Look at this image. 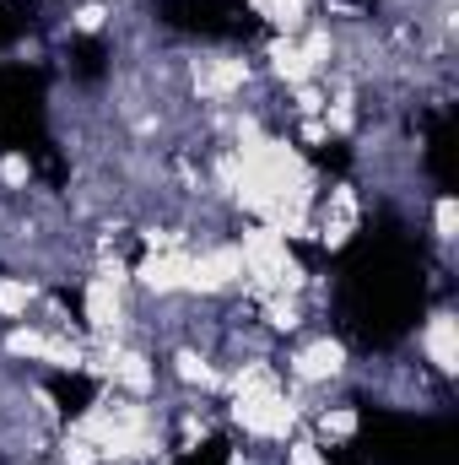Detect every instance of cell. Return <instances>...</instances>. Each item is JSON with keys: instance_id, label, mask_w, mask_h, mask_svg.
<instances>
[{"instance_id": "obj_1", "label": "cell", "mask_w": 459, "mask_h": 465, "mask_svg": "<svg viewBox=\"0 0 459 465\" xmlns=\"http://www.w3.org/2000/svg\"><path fill=\"white\" fill-rule=\"evenodd\" d=\"M232 428L243 433V439H254V444H287V439H298V428H303V406H298V395H287V384H265V390H238L228 406Z\"/></svg>"}, {"instance_id": "obj_2", "label": "cell", "mask_w": 459, "mask_h": 465, "mask_svg": "<svg viewBox=\"0 0 459 465\" xmlns=\"http://www.w3.org/2000/svg\"><path fill=\"white\" fill-rule=\"evenodd\" d=\"M243 287V254L232 238H211L195 243L190 254V298H228Z\"/></svg>"}, {"instance_id": "obj_3", "label": "cell", "mask_w": 459, "mask_h": 465, "mask_svg": "<svg viewBox=\"0 0 459 465\" xmlns=\"http://www.w3.org/2000/svg\"><path fill=\"white\" fill-rule=\"evenodd\" d=\"M249 60L243 54H211V49H200L195 60H190V93L200 98V104H232V98H243V87H249Z\"/></svg>"}, {"instance_id": "obj_4", "label": "cell", "mask_w": 459, "mask_h": 465, "mask_svg": "<svg viewBox=\"0 0 459 465\" xmlns=\"http://www.w3.org/2000/svg\"><path fill=\"white\" fill-rule=\"evenodd\" d=\"M124 292H130V287H119L109 276H98V271L82 282V320H87L93 341H119V336L130 331V303H124Z\"/></svg>"}, {"instance_id": "obj_5", "label": "cell", "mask_w": 459, "mask_h": 465, "mask_svg": "<svg viewBox=\"0 0 459 465\" xmlns=\"http://www.w3.org/2000/svg\"><path fill=\"white\" fill-rule=\"evenodd\" d=\"M190 243L184 249H146L141 254V265L130 271V282L146 292V298H157V303H168V298H190Z\"/></svg>"}, {"instance_id": "obj_6", "label": "cell", "mask_w": 459, "mask_h": 465, "mask_svg": "<svg viewBox=\"0 0 459 465\" xmlns=\"http://www.w3.org/2000/svg\"><path fill=\"white\" fill-rule=\"evenodd\" d=\"M346 368H351V351H346L341 336H314V341H303V347L287 357V379L298 390L336 384V379H346Z\"/></svg>"}, {"instance_id": "obj_7", "label": "cell", "mask_w": 459, "mask_h": 465, "mask_svg": "<svg viewBox=\"0 0 459 465\" xmlns=\"http://www.w3.org/2000/svg\"><path fill=\"white\" fill-rule=\"evenodd\" d=\"M422 357L433 362L438 379H454L459 373V320L454 309H433L427 325H422Z\"/></svg>"}, {"instance_id": "obj_8", "label": "cell", "mask_w": 459, "mask_h": 465, "mask_svg": "<svg viewBox=\"0 0 459 465\" xmlns=\"http://www.w3.org/2000/svg\"><path fill=\"white\" fill-rule=\"evenodd\" d=\"M173 379L184 384V390H222V368L211 362V351H195V347H179L173 351Z\"/></svg>"}, {"instance_id": "obj_9", "label": "cell", "mask_w": 459, "mask_h": 465, "mask_svg": "<svg viewBox=\"0 0 459 465\" xmlns=\"http://www.w3.org/2000/svg\"><path fill=\"white\" fill-rule=\"evenodd\" d=\"M33 309H38V282L33 276H0V320L22 325Z\"/></svg>"}, {"instance_id": "obj_10", "label": "cell", "mask_w": 459, "mask_h": 465, "mask_svg": "<svg viewBox=\"0 0 459 465\" xmlns=\"http://www.w3.org/2000/svg\"><path fill=\"white\" fill-rule=\"evenodd\" d=\"M276 33H303L314 22V0H249Z\"/></svg>"}, {"instance_id": "obj_11", "label": "cell", "mask_w": 459, "mask_h": 465, "mask_svg": "<svg viewBox=\"0 0 459 465\" xmlns=\"http://www.w3.org/2000/svg\"><path fill=\"white\" fill-rule=\"evenodd\" d=\"M356 406H325L319 417H314V439L319 444H351L356 439Z\"/></svg>"}, {"instance_id": "obj_12", "label": "cell", "mask_w": 459, "mask_h": 465, "mask_svg": "<svg viewBox=\"0 0 459 465\" xmlns=\"http://www.w3.org/2000/svg\"><path fill=\"white\" fill-rule=\"evenodd\" d=\"M433 238H438L444 249H454V238H459V201L449 190L433 195Z\"/></svg>"}, {"instance_id": "obj_13", "label": "cell", "mask_w": 459, "mask_h": 465, "mask_svg": "<svg viewBox=\"0 0 459 465\" xmlns=\"http://www.w3.org/2000/svg\"><path fill=\"white\" fill-rule=\"evenodd\" d=\"M27 184H33V163H27V152H16V146L0 152V190L16 195V190H27Z\"/></svg>"}, {"instance_id": "obj_14", "label": "cell", "mask_w": 459, "mask_h": 465, "mask_svg": "<svg viewBox=\"0 0 459 465\" xmlns=\"http://www.w3.org/2000/svg\"><path fill=\"white\" fill-rule=\"evenodd\" d=\"M109 0H82L76 11H71V33H103L109 27Z\"/></svg>"}, {"instance_id": "obj_15", "label": "cell", "mask_w": 459, "mask_h": 465, "mask_svg": "<svg viewBox=\"0 0 459 465\" xmlns=\"http://www.w3.org/2000/svg\"><path fill=\"white\" fill-rule=\"evenodd\" d=\"M287 465H330L319 439H287Z\"/></svg>"}]
</instances>
